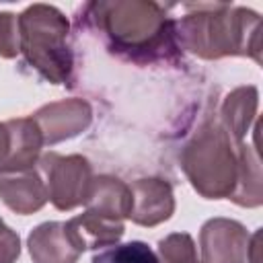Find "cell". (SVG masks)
Returning <instances> with one entry per match:
<instances>
[{
    "label": "cell",
    "instance_id": "obj_19",
    "mask_svg": "<svg viewBox=\"0 0 263 263\" xmlns=\"http://www.w3.org/2000/svg\"><path fill=\"white\" fill-rule=\"evenodd\" d=\"M18 255L21 238L10 226H4V230L0 232V263H16Z\"/></svg>",
    "mask_w": 263,
    "mask_h": 263
},
{
    "label": "cell",
    "instance_id": "obj_16",
    "mask_svg": "<svg viewBox=\"0 0 263 263\" xmlns=\"http://www.w3.org/2000/svg\"><path fill=\"white\" fill-rule=\"evenodd\" d=\"M90 263H158L156 253L142 240L113 245L92 257Z\"/></svg>",
    "mask_w": 263,
    "mask_h": 263
},
{
    "label": "cell",
    "instance_id": "obj_2",
    "mask_svg": "<svg viewBox=\"0 0 263 263\" xmlns=\"http://www.w3.org/2000/svg\"><path fill=\"white\" fill-rule=\"evenodd\" d=\"M175 33L179 47L201 60L245 55L261 64V16L247 6L185 4V14L175 21Z\"/></svg>",
    "mask_w": 263,
    "mask_h": 263
},
{
    "label": "cell",
    "instance_id": "obj_14",
    "mask_svg": "<svg viewBox=\"0 0 263 263\" xmlns=\"http://www.w3.org/2000/svg\"><path fill=\"white\" fill-rule=\"evenodd\" d=\"M257 107H259V90L253 84L238 86L226 95L220 109V123L236 144L245 142L251 123L255 121Z\"/></svg>",
    "mask_w": 263,
    "mask_h": 263
},
{
    "label": "cell",
    "instance_id": "obj_5",
    "mask_svg": "<svg viewBox=\"0 0 263 263\" xmlns=\"http://www.w3.org/2000/svg\"><path fill=\"white\" fill-rule=\"evenodd\" d=\"M39 171L47 189V199L60 212L84 205L92 187V166L82 154L45 152L39 158Z\"/></svg>",
    "mask_w": 263,
    "mask_h": 263
},
{
    "label": "cell",
    "instance_id": "obj_3",
    "mask_svg": "<svg viewBox=\"0 0 263 263\" xmlns=\"http://www.w3.org/2000/svg\"><path fill=\"white\" fill-rule=\"evenodd\" d=\"M240 144L220 121H205L185 144L181 168L201 197L230 199L240 175Z\"/></svg>",
    "mask_w": 263,
    "mask_h": 263
},
{
    "label": "cell",
    "instance_id": "obj_1",
    "mask_svg": "<svg viewBox=\"0 0 263 263\" xmlns=\"http://www.w3.org/2000/svg\"><path fill=\"white\" fill-rule=\"evenodd\" d=\"M86 18L111 53L138 64L175 60V18L152 0H103L84 6Z\"/></svg>",
    "mask_w": 263,
    "mask_h": 263
},
{
    "label": "cell",
    "instance_id": "obj_4",
    "mask_svg": "<svg viewBox=\"0 0 263 263\" xmlns=\"http://www.w3.org/2000/svg\"><path fill=\"white\" fill-rule=\"evenodd\" d=\"M21 53L51 84L72 86L74 53L70 47V23L51 4H31L18 14Z\"/></svg>",
    "mask_w": 263,
    "mask_h": 263
},
{
    "label": "cell",
    "instance_id": "obj_7",
    "mask_svg": "<svg viewBox=\"0 0 263 263\" xmlns=\"http://www.w3.org/2000/svg\"><path fill=\"white\" fill-rule=\"evenodd\" d=\"M249 230L230 218H212L199 230L201 263H247Z\"/></svg>",
    "mask_w": 263,
    "mask_h": 263
},
{
    "label": "cell",
    "instance_id": "obj_11",
    "mask_svg": "<svg viewBox=\"0 0 263 263\" xmlns=\"http://www.w3.org/2000/svg\"><path fill=\"white\" fill-rule=\"evenodd\" d=\"M66 224V232L72 240V245L84 253V251H95L101 247H113L121 240L125 226L123 222L103 218L95 212L84 210V214L70 218Z\"/></svg>",
    "mask_w": 263,
    "mask_h": 263
},
{
    "label": "cell",
    "instance_id": "obj_12",
    "mask_svg": "<svg viewBox=\"0 0 263 263\" xmlns=\"http://www.w3.org/2000/svg\"><path fill=\"white\" fill-rule=\"evenodd\" d=\"M33 263H78L80 251L72 245L64 222H43L27 238Z\"/></svg>",
    "mask_w": 263,
    "mask_h": 263
},
{
    "label": "cell",
    "instance_id": "obj_15",
    "mask_svg": "<svg viewBox=\"0 0 263 263\" xmlns=\"http://www.w3.org/2000/svg\"><path fill=\"white\" fill-rule=\"evenodd\" d=\"M230 201L242 208H259L263 203V189H261V164L255 146L240 144V175Z\"/></svg>",
    "mask_w": 263,
    "mask_h": 263
},
{
    "label": "cell",
    "instance_id": "obj_18",
    "mask_svg": "<svg viewBox=\"0 0 263 263\" xmlns=\"http://www.w3.org/2000/svg\"><path fill=\"white\" fill-rule=\"evenodd\" d=\"M21 53L18 35V14L2 10L0 12V58L12 60Z\"/></svg>",
    "mask_w": 263,
    "mask_h": 263
},
{
    "label": "cell",
    "instance_id": "obj_9",
    "mask_svg": "<svg viewBox=\"0 0 263 263\" xmlns=\"http://www.w3.org/2000/svg\"><path fill=\"white\" fill-rule=\"evenodd\" d=\"M41 148L43 138L31 117L4 121V154L0 173L31 171L41 158Z\"/></svg>",
    "mask_w": 263,
    "mask_h": 263
},
{
    "label": "cell",
    "instance_id": "obj_6",
    "mask_svg": "<svg viewBox=\"0 0 263 263\" xmlns=\"http://www.w3.org/2000/svg\"><path fill=\"white\" fill-rule=\"evenodd\" d=\"M31 119L41 132L43 146H55L82 134L92 123V107L84 99L72 97L39 107Z\"/></svg>",
    "mask_w": 263,
    "mask_h": 263
},
{
    "label": "cell",
    "instance_id": "obj_10",
    "mask_svg": "<svg viewBox=\"0 0 263 263\" xmlns=\"http://www.w3.org/2000/svg\"><path fill=\"white\" fill-rule=\"evenodd\" d=\"M0 199L14 214L29 216L47 203V189L37 171L0 173Z\"/></svg>",
    "mask_w": 263,
    "mask_h": 263
},
{
    "label": "cell",
    "instance_id": "obj_13",
    "mask_svg": "<svg viewBox=\"0 0 263 263\" xmlns=\"http://www.w3.org/2000/svg\"><path fill=\"white\" fill-rule=\"evenodd\" d=\"M88 212H95L103 218L123 222L132 210V191L129 185L111 175H99L92 179L88 199L84 203Z\"/></svg>",
    "mask_w": 263,
    "mask_h": 263
},
{
    "label": "cell",
    "instance_id": "obj_20",
    "mask_svg": "<svg viewBox=\"0 0 263 263\" xmlns=\"http://www.w3.org/2000/svg\"><path fill=\"white\" fill-rule=\"evenodd\" d=\"M2 154H4V123H0V164H2Z\"/></svg>",
    "mask_w": 263,
    "mask_h": 263
},
{
    "label": "cell",
    "instance_id": "obj_8",
    "mask_svg": "<svg viewBox=\"0 0 263 263\" xmlns=\"http://www.w3.org/2000/svg\"><path fill=\"white\" fill-rule=\"evenodd\" d=\"M132 210L127 220L138 226H158L175 214L173 185L160 177H144L129 185Z\"/></svg>",
    "mask_w": 263,
    "mask_h": 263
},
{
    "label": "cell",
    "instance_id": "obj_21",
    "mask_svg": "<svg viewBox=\"0 0 263 263\" xmlns=\"http://www.w3.org/2000/svg\"><path fill=\"white\" fill-rule=\"evenodd\" d=\"M4 226H6V224H4V222H2V218H0V232L4 230Z\"/></svg>",
    "mask_w": 263,
    "mask_h": 263
},
{
    "label": "cell",
    "instance_id": "obj_17",
    "mask_svg": "<svg viewBox=\"0 0 263 263\" xmlns=\"http://www.w3.org/2000/svg\"><path fill=\"white\" fill-rule=\"evenodd\" d=\"M158 263H201L195 240L187 232H173L158 240Z\"/></svg>",
    "mask_w": 263,
    "mask_h": 263
}]
</instances>
